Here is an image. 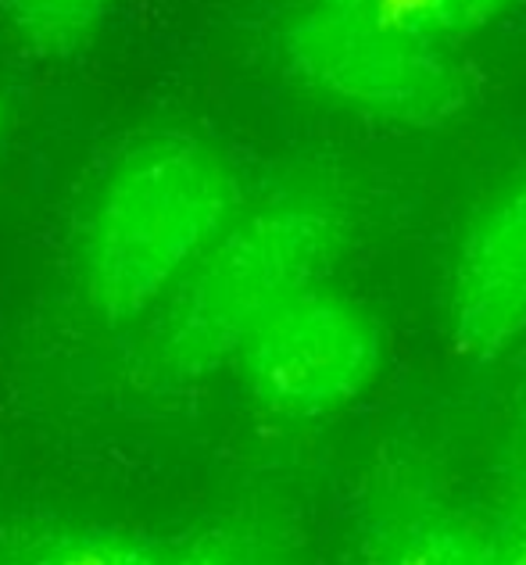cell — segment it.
<instances>
[{
	"label": "cell",
	"instance_id": "1",
	"mask_svg": "<svg viewBox=\"0 0 526 565\" xmlns=\"http://www.w3.org/2000/svg\"><path fill=\"white\" fill-rule=\"evenodd\" d=\"M240 212V180L215 143L155 132L104 172L75 250L86 311L108 330L165 305Z\"/></svg>",
	"mask_w": 526,
	"mask_h": 565
},
{
	"label": "cell",
	"instance_id": "2",
	"mask_svg": "<svg viewBox=\"0 0 526 565\" xmlns=\"http://www.w3.org/2000/svg\"><path fill=\"white\" fill-rule=\"evenodd\" d=\"M344 244L348 215L319 190H287L236 212L158 308L150 337L155 373L190 383L233 365L254 326L323 282Z\"/></svg>",
	"mask_w": 526,
	"mask_h": 565
},
{
	"label": "cell",
	"instance_id": "3",
	"mask_svg": "<svg viewBox=\"0 0 526 565\" xmlns=\"http://www.w3.org/2000/svg\"><path fill=\"white\" fill-rule=\"evenodd\" d=\"M283 57L308 90L394 126L438 129L473 94L470 72L444 43L376 29L319 4L283 29Z\"/></svg>",
	"mask_w": 526,
	"mask_h": 565
},
{
	"label": "cell",
	"instance_id": "4",
	"mask_svg": "<svg viewBox=\"0 0 526 565\" xmlns=\"http://www.w3.org/2000/svg\"><path fill=\"white\" fill-rule=\"evenodd\" d=\"M383 326L315 282L254 326L236 351L248 394L280 419H323L355 405L383 369Z\"/></svg>",
	"mask_w": 526,
	"mask_h": 565
},
{
	"label": "cell",
	"instance_id": "5",
	"mask_svg": "<svg viewBox=\"0 0 526 565\" xmlns=\"http://www.w3.org/2000/svg\"><path fill=\"white\" fill-rule=\"evenodd\" d=\"M444 326L455 354L476 369L526 340V169L465 226L448 273Z\"/></svg>",
	"mask_w": 526,
	"mask_h": 565
},
{
	"label": "cell",
	"instance_id": "6",
	"mask_svg": "<svg viewBox=\"0 0 526 565\" xmlns=\"http://www.w3.org/2000/svg\"><path fill=\"white\" fill-rule=\"evenodd\" d=\"M372 565H498V541L451 504L415 501L383 519Z\"/></svg>",
	"mask_w": 526,
	"mask_h": 565
},
{
	"label": "cell",
	"instance_id": "7",
	"mask_svg": "<svg viewBox=\"0 0 526 565\" xmlns=\"http://www.w3.org/2000/svg\"><path fill=\"white\" fill-rule=\"evenodd\" d=\"M315 4L376 29L448 47L451 40L498 22L516 0H315Z\"/></svg>",
	"mask_w": 526,
	"mask_h": 565
},
{
	"label": "cell",
	"instance_id": "8",
	"mask_svg": "<svg viewBox=\"0 0 526 565\" xmlns=\"http://www.w3.org/2000/svg\"><path fill=\"white\" fill-rule=\"evenodd\" d=\"M118 0H0L11 36L29 54L62 62L94 43Z\"/></svg>",
	"mask_w": 526,
	"mask_h": 565
},
{
	"label": "cell",
	"instance_id": "9",
	"mask_svg": "<svg viewBox=\"0 0 526 565\" xmlns=\"http://www.w3.org/2000/svg\"><path fill=\"white\" fill-rule=\"evenodd\" d=\"M33 565H172V555L126 533L90 530L57 537L33 558Z\"/></svg>",
	"mask_w": 526,
	"mask_h": 565
},
{
	"label": "cell",
	"instance_id": "10",
	"mask_svg": "<svg viewBox=\"0 0 526 565\" xmlns=\"http://www.w3.org/2000/svg\"><path fill=\"white\" fill-rule=\"evenodd\" d=\"M494 541H498V565H526V509L494 530Z\"/></svg>",
	"mask_w": 526,
	"mask_h": 565
},
{
	"label": "cell",
	"instance_id": "11",
	"mask_svg": "<svg viewBox=\"0 0 526 565\" xmlns=\"http://www.w3.org/2000/svg\"><path fill=\"white\" fill-rule=\"evenodd\" d=\"M172 565H244V558L219 541H198V544H190L187 552L172 555Z\"/></svg>",
	"mask_w": 526,
	"mask_h": 565
},
{
	"label": "cell",
	"instance_id": "12",
	"mask_svg": "<svg viewBox=\"0 0 526 565\" xmlns=\"http://www.w3.org/2000/svg\"><path fill=\"white\" fill-rule=\"evenodd\" d=\"M4 122H8V104L0 97V137H4Z\"/></svg>",
	"mask_w": 526,
	"mask_h": 565
}]
</instances>
